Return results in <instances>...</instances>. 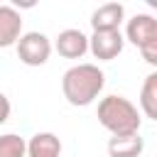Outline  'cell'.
Here are the masks:
<instances>
[{"instance_id":"cell-1","label":"cell","mask_w":157,"mask_h":157,"mask_svg":"<svg viewBox=\"0 0 157 157\" xmlns=\"http://www.w3.org/2000/svg\"><path fill=\"white\" fill-rule=\"evenodd\" d=\"M103 83L105 74L96 64H76L64 74L61 91L71 105H91L103 91Z\"/></svg>"},{"instance_id":"cell-2","label":"cell","mask_w":157,"mask_h":157,"mask_svg":"<svg viewBox=\"0 0 157 157\" xmlns=\"http://www.w3.org/2000/svg\"><path fill=\"white\" fill-rule=\"evenodd\" d=\"M98 123L113 137L140 132V113L123 96H105V98H101V103H98Z\"/></svg>"},{"instance_id":"cell-3","label":"cell","mask_w":157,"mask_h":157,"mask_svg":"<svg viewBox=\"0 0 157 157\" xmlns=\"http://www.w3.org/2000/svg\"><path fill=\"white\" fill-rule=\"evenodd\" d=\"M125 37L142 52L147 64L157 66V20L152 15H135L128 20Z\"/></svg>"},{"instance_id":"cell-4","label":"cell","mask_w":157,"mask_h":157,"mask_svg":"<svg viewBox=\"0 0 157 157\" xmlns=\"http://www.w3.org/2000/svg\"><path fill=\"white\" fill-rule=\"evenodd\" d=\"M49 54H52V42L42 32H25L17 39V56L27 66H42V64H47Z\"/></svg>"},{"instance_id":"cell-5","label":"cell","mask_w":157,"mask_h":157,"mask_svg":"<svg viewBox=\"0 0 157 157\" xmlns=\"http://www.w3.org/2000/svg\"><path fill=\"white\" fill-rule=\"evenodd\" d=\"M123 44H125V39H123L120 29L93 32V37L88 39V49H91V54H93L96 59H101V61H110V59H115V56L123 52Z\"/></svg>"},{"instance_id":"cell-6","label":"cell","mask_w":157,"mask_h":157,"mask_svg":"<svg viewBox=\"0 0 157 157\" xmlns=\"http://www.w3.org/2000/svg\"><path fill=\"white\" fill-rule=\"evenodd\" d=\"M54 47H56L59 56H64V59H81L88 52V37L81 29H64V32H59Z\"/></svg>"},{"instance_id":"cell-7","label":"cell","mask_w":157,"mask_h":157,"mask_svg":"<svg viewBox=\"0 0 157 157\" xmlns=\"http://www.w3.org/2000/svg\"><path fill=\"white\" fill-rule=\"evenodd\" d=\"M22 37V15L12 5H0V49L17 44Z\"/></svg>"},{"instance_id":"cell-8","label":"cell","mask_w":157,"mask_h":157,"mask_svg":"<svg viewBox=\"0 0 157 157\" xmlns=\"http://www.w3.org/2000/svg\"><path fill=\"white\" fill-rule=\"evenodd\" d=\"M123 17H125V7L120 2H105L91 15V27L93 32H110L120 27Z\"/></svg>"},{"instance_id":"cell-9","label":"cell","mask_w":157,"mask_h":157,"mask_svg":"<svg viewBox=\"0 0 157 157\" xmlns=\"http://www.w3.org/2000/svg\"><path fill=\"white\" fill-rule=\"evenodd\" d=\"M61 140L54 132H37L27 142V157H59Z\"/></svg>"},{"instance_id":"cell-10","label":"cell","mask_w":157,"mask_h":157,"mask_svg":"<svg viewBox=\"0 0 157 157\" xmlns=\"http://www.w3.org/2000/svg\"><path fill=\"white\" fill-rule=\"evenodd\" d=\"M142 150H145V140L140 137V132L108 140V155L110 157H140Z\"/></svg>"},{"instance_id":"cell-11","label":"cell","mask_w":157,"mask_h":157,"mask_svg":"<svg viewBox=\"0 0 157 157\" xmlns=\"http://www.w3.org/2000/svg\"><path fill=\"white\" fill-rule=\"evenodd\" d=\"M140 108L150 120H157V74H150L140 91Z\"/></svg>"},{"instance_id":"cell-12","label":"cell","mask_w":157,"mask_h":157,"mask_svg":"<svg viewBox=\"0 0 157 157\" xmlns=\"http://www.w3.org/2000/svg\"><path fill=\"white\" fill-rule=\"evenodd\" d=\"M27 155V142L15 135V132H7V135H0V157H25Z\"/></svg>"},{"instance_id":"cell-13","label":"cell","mask_w":157,"mask_h":157,"mask_svg":"<svg viewBox=\"0 0 157 157\" xmlns=\"http://www.w3.org/2000/svg\"><path fill=\"white\" fill-rule=\"evenodd\" d=\"M7 118H10V101H7V96L0 93V125H2Z\"/></svg>"}]
</instances>
